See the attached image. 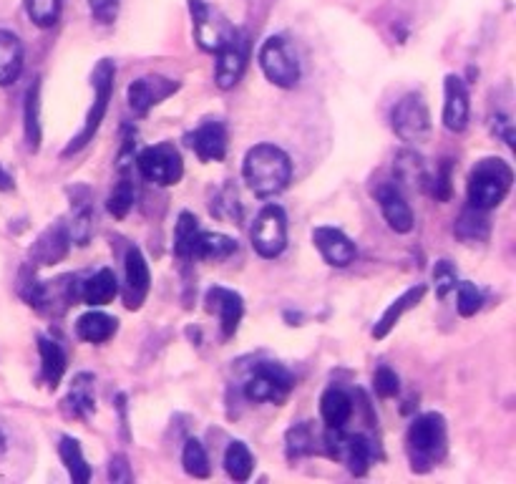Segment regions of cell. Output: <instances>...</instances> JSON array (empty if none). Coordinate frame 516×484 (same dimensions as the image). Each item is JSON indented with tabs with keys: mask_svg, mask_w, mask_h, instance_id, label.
I'll return each mask as SVG.
<instances>
[{
	"mask_svg": "<svg viewBox=\"0 0 516 484\" xmlns=\"http://www.w3.org/2000/svg\"><path fill=\"white\" fill-rule=\"evenodd\" d=\"M242 177L255 197L270 200L282 195L292 182V159L285 149L275 144H255L245 154L242 162Z\"/></svg>",
	"mask_w": 516,
	"mask_h": 484,
	"instance_id": "cell-1",
	"label": "cell"
},
{
	"mask_svg": "<svg viewBox=\"0 0 516 484\" xmlns=\"http://www.w3.org/2000/svg\"><path fill=\"white\" fill-rule=\"evenodd\" d=\"M406 452L411 469L416 474L431 472L444 462L449 452V427L446 416L438 411H426L411 421L406 434Z\"/></svg>",
	"mask_w": 516,
	"mask_h": 484,
	"instance_id": "cell-2",
	"label": "cell"
},
{
	"mask_svg": "<svg viewBox=\"0 0 516 484\" xmlns=\"http://www.w3.org/2000/svg\"><path fill=\"white\" fill-rule=\"evenodd\" d=\"M514 187V169L501 157H484L471 167L466 200L476 210H496Z\"/></svg>",
	"mask_w": 516,
	"mask_h": 484,
	"instance_id": "cell-3",
	"label": "cell"
},
{
	"mask_svg": "<svg viewBox=\"0 0 516 484\" xmlns=\"http://www.w3.org/2000/svg\"><path fill=\"white\" fill-rule=\"evenodd\" d=\"M91 86H94V104H91L89 114H86L84 127L71 142L66 144V149L61 152V157H73V154L84 152L91 142L99 134L101 124L106 119V111H109L111 96H114V86H116V64L111 58H101L96 64L94 74H91Z\"/></svg>",
	"mask_w": 516,
	"mask_h": 484,
	"instance_id": "cell-4",
	"label": "cell"
},
{
	"mask_svg": "<svg viewBox=\"0 0 516 484\" xmlns=\"http://www.w3.org/2000/svg\"><path fill=\"white\" fill-rule=\"evenodd\" d=\"M295 376L277 361H260L250 371L247 381L242 384V394L250 404H282L295 389Z\"/></svg>",
	"mask_w": 516,
	"mask_h": 484,
	"instance_id": "cell-5",
	"label": "cell"
},
{
	"mask_svg": "<svg viewBox=\"0 0 516 484\" xmlns=\"http://www.w3.org/2000/svg\"><path fill=\"white\" fill-rule=\"evenodd\" d=\"M257 64H260L265 79L277 89H295L303 76L298 53L285 36H270L267 41H262L260 51H257Z\"/></svg>",
	"mask_w": 516,
	"mask_h": 484,
	"instance_id": "cell-6",
	"label": "cell"
},
{
	"mask_svg": "<svg viewBox=\"0 0 516 484\" xmlns=\"http://www.w3.org/2000/svg\"><path fill=\"white\" fill-rule=\"evenodd\" d=\"M134 164L141 177L157 187H177L184 177V159L174 142H159L141 149Z\"/></svg>",
	"mask_w": 516,
	"mask_h": 484,
	"instance_id": "cell-7",
	"label": "cell"
},
{
	"mask_svg": "<svg viewBox=\"0 0 516 484\" xmlns=\"http://www.w3.org/2000/svg\"><path fill=\"white\" fill-rule=\"evenodd\" d=\"M187 8L189 18H192L194 43H197L204 53H212L214 56L219 48L235 38L237 28L232 26L217 8L209 6L207 0H187Z\"/></svg>",
	"mask_w": 516,
	"mask_h": 484,
	"instance_id": "cell-8",
	"label": "cell"
},
{
	"mask_svg": "<svg viewBox=\"0 0 516 484\" xmlns=\"http://www.w3.org/2000/svg\"><path fill=\"white\" fill-rule=\"evenodd\" d=\"M391 129L401 142L406 144H423L428 142L433 129L431 111H428L426 99L418 91L403 96L391 109Z\"/></svg>",
	"mask_w": 516,
	"mask_h": 484,
	"instance_id": "cell-9",
	"label": "cell"
},
{
	"mask_svg": "<svg viewBox=\"0 0 516 484\" xmlns=\"http://www.w3.org/2000/svg\"><path fill=\"white\" fill-rule=\"evenodd\" d=\"M252 250L260 258L275 260L285 253L287 248V215L280 205L270 202L257 212L255 222L250 230Z\"/></svg>",
	"mask_w": 516,
	"mask_h": 484,
	"instance_id": "cell-10",
	"label": "cell"
},
{
	"mask_svg": "<svg viewBox=\"0 0 516 484\" xmlns=\"http://www.w3.org/2000/svg\"><path fill=\"white\" fill-rule=\"evenodd\" d=\"M250 61V41L242 31L214 53V84L219 91H232L242 81Z\"/></svg>",
	"mask_w": 516,
	"mask_h": 484,
	"instance_id": "cell-11",
	"label": "cell"
},
{
	"mask_svg": "<svg viewBox=\"0 0 516 484\" xmlns=\"http://www.w3.org/2000/svg\"><path fill=\"white\" fill-rule=\"evenodd\" d=\"M179 89H182V81L169 79V76L162 74H146L131 81L129 89H126V101H129V109L136 116H146L154 106L164 104Z\"/></svg>",
	"mask_w": 516,
	"mask_h": 484,
	"instance_id": "cell-12",
	"label": "cell"
},
{
	"mask_svg": "<svg viewBox=\"0 0 516 484\" xmlns=\"http://www.w3.org/2000/svg\"><path fill=\"white\" fill-rule=\"evenodd\" d=\"M204 308H207V313L217 316L222 341H230L237 336L242 318H245V298L237 290L225 288V285H212L204 295Z\"/></svg>",
	"mask_w": 516,
	"mask_h": 484,
	"instance_id": "cell-13",
	"label": "cell"
},
{
	"mask_svg": "<svg viewBox=\"0 0 516 484\" xmlns=\"http://www.w3.org/2000/svg\"><path fill=\"white\" fill-rule=\"evenodd\" d=\"M152 290V270L144 253L136 245H129L124 255V288L119 290L126 311H141Z\"/></svg>",
	"mask_w": 516,
	"mask_h": 484,
	"instance_id": "cell-14",
	"label": "cell"
},
{
	"mask_svg": "<svg viewBox=\"0 0 516 484\" xmlns=\"http://www.w3.org/2000/svg\"><path fill=\"white\" fill-rule=\"evenodd\" d=\"M184 144L197 154L199 162H222L230 149V134H227L225 121L207 119L197 129L184 134Z\"/></svg>",
	"mask_w": 516,
	"mask_h": 484,
	"instance_id": "cell-15",
	"label": "cell"
},
{
	"mask_svg": "<svg viewBox=\"0 0 516 484\" xmlns=\"http://www.w3.org/2000/svg\"><path fill=\"white\" fill-rule=\"evenodd\" d=\"M471 119V96L469 86L461 76L449 74L444 79V114L441 121L451 134L466 132Z\"/></svg>",
	"mask_w": 516,
	"mask_h": 484,
	"instance_id": "cell-16",
	"label": "cell"
},
{
	"mask_svg": "<svg viewBox=\"0 0 516 484\" xmlns=\"http://www.w3.org/2000/svg\"><path fill=\"white\" fill-rule=\"evenodd\" d=\"M313 245L318 248L320 258L330 265V268H348L358 258V248L355 242L345 235L340 227L333 225H318L313 230Z\"/></svg>",
	"mask_w": 516,
	"mask_h": 484,
	"instance_id": "cell-17",
	"label": "cell"
},
{
	"mask_svg": "<svg viewBox=\"0 0 516 484\" xmlns=\"http://www.w3.org/2000/svg\"><path fill=\"white\" fill-rule=\"evenodd\" d=\"M373 197H376L378 207H381L383 220L388 222V227H391L396 235H408V232H413V227H416V215H413L411 205H408L406 197H403L401 187L391 185V182H381V185L376 187V192H373Z\"/></svg>",
	"mask_w": 516,
	"mask_h": 484,
	"instance_id": "cell-18",
	"label": "cell"
},
{
	"mask_svg": "<svg viewBox=\"0 0 516 484\" xmlns=\"http://www.w3.org/2000/svg\"><path fill=\"white\" fill-rule=\"evenodd\" d=\"M71 230H68V222L58 220L53 225H48L46 230L38 235V240L33 242L31 248V265H41V268H48V265H58L61 260L68 258L71 253Z\"/></svg>",
	"mask_w": 516,
	"mask_h": 484,
	"instance_id": "cell-19",
	"label": "cell"
},
{
	"mask_svg": "<svg viewBox=\"0 0 516 484\" xmlns=\"http://www.w3.org/2000/svg\"><path fill=\"white\" fill-rule=\"evenodd\" d=\"M426 293H428V285H423V283L411 285L408 290H403V293L393 300L391 306L381 313V318H378L376 326H373L371 336L376 338V341H383V338L391 336V331L403 321V316L411 313L413 308L421 306V300L426 298Z\"/></svg>",
	"mask_w": 516,
	"mask_h": 484,
	"instance_id": "cell-20",
	"label": "cell"
},
{
	"mask_svg": "<svg viewBox=\"0 0 516 484\" xmlns=\"http://www.w3.org/2000/svg\"><path fill=\"white\" fill-rule=\"evenodd\" d=\"M36 346L38 356H41V374H38V379H41V384H46L48 391H56L68 369L66 351H63V346L56 338L46 336V333H38Z\"/></svg>",
	"mask_w": 516,
	"mask_h": 484,
	"instance_id": "cell-21",
	"label": "cell"
},
{
	"mask_svg": "<svg viewBox=\"0 0 516 484\" xmlns=\"http://www.w3.org/2000/svg\"><path fill=\"white\" fill-rule=\"evenodd\" d=\"M68 195H71V210H73V222H68V230H71V240L86 248L94 237V207H91V190L89 187H68Z\"/></svg>",
	"mask_w": 516,
	"mask_h": 484,
	"instance_id": "cell-22",
	"label": "cell"
},
{
	"mask_svg": "<svg viewBox=\"0 0 516 484\" xmlns=\"http://www.w3.org/2000/svg\"><path fill=\"white\" fill-rule=\"evenodd\" d=\"M63 414L71 419H89L96 411V376L89 371L73 376L71 389L63 399Z\"/></svg>",
	"mask_w": 516,
	"mask_h": 484,
	"instance_id": "cell-23",
	"label": "cell"
},
{
	"mask_svg": "<svg viewBox=\"0 0 516 484\" xmlns=\"http://www.w3.org/2000/svg\"><path fill=\"white\" fill-rule=\"evenodd\" d=\"M26 48L13 31L0 28V86H13L23 74Z\"/></svg>",
	"mask_w": 516,
	"mask_h": 484,
	"instance_id": "cell-24",
	"label": "cell"
},
{
	"mask_svg": "<svg viewBox=\"0 0 516 484\" xmlns=\"http://www.w3.org/2000/svg\"><path fill=\"white\" fill-rule=\"evenodd\" d=\"M119 290L121 283L119 278H116L114 270L101 268L81 283V300H84L89 308H104L119 295Z\"/></svg>",
	"mask_w": 516,
	"mask_h": 484,
	"instance_id": "cell-25",
	"label": "cell"
},
{
	"mask_svg": "<svg viewBox=\"0 0 516 484\" xmlns=\"http://www.w3.org/2000/svg\"><path fill=\"white\" fill-rule=\"evenodd\" d=\"M119 333V318L109 316L104 311H86L84 316L76 318V336L86 343H94V346H101V343L111 341V338Z\"/></svg>",
	"mask_w": 516,
	"mask_h": 484,
	"instance_id": "cell-26",
	"label": "cell"
},
{
	"mask_svg": "<svg viewBox=\"0 0 516 484\" xmlns=\"http://www.w3.org/2000/svg\"><path fill=\"white\" fill-rule=\"evenodd\" d=\"M23 134H26L28 152L36 154L43 142L41 127V76L33 79V84L26 91V104H23Z\"/></svg>",
	"mask_w": 516,
	"mask_h": 484,
	"instance_id": "cell-27",
	"label": "cell"
},
{
	"mask_svg": "<svg viewBox=\"0 0 516 484\" xmlns=\"http://www.w3.org/2000/svg\"><path fill=\"white\" fill-rule=\"evenodd\" d=\"M454 235L459 237L464 245H484L491 237V220L486 210H476V207H464L461 215L454 222Z\"/></svg>",
	"mask_w": 516,
	"mask_h": 484,
	"instance_id": "cell-28",
	"label": "cell"
},
{
	"mask_svg": "<svg viewBox=\"0 0 516 484\" xmlns=\"http://www.w3.org/2000/svg\"><path fill=\"white\" fill-rule=\"evenodd\" d=\"M237 253V240L235 237L225 235V232H207L199 230L197 240H194L192 248V260H227Z\"/></svg>",
	"mask_w": 516,
	"mask_h": 484,
	"instance_id": "cell-29",
	"label": "cell"
},
{
	"mask_svg": "<svg viewBox=\"0 0 516 484\" xmlns=\"http://www.w3.org/2000/svg\"><path fill=\"white\" fill-rule=\"evenodd\" d=\"M320 416H323L325 427L333 429H345V424L353 416V396L348 391L338 389V386H330L320 396Z\"/></svg>",
	"mask_w": 516,
	"mask_h": 484,
	"instance_id": "cell-30",
	"label": "cell"
},
{
	"mask_svg": "<svg viewBox=\"0 0 516 484\" xmlns=\"http://www.w3.org/2000/svg\"><path fill=\"white\" fill-rule=\"evenodd\" d=\"M373 452H376V447H373V442L365 434H348L340 462L348 467L353 477H365L373 464Z\"/></svg>",
	"mask_w": 516,
	"mask_h": 484,
	"instance_id": "cell-31",
	"label": "cell"
},
{
	"mask_svg": "<svg viewBox=\"0 0 516 484\" xmlns=\"http://www.w3.org/2000/svg\"><path fill=\"white\" fill-rule=\"evenodd\" d=\"M58 457H61L63 467H66L68 477L73 479V484H89L91 482V464L86 462L84 449H81V442L71 434H63L58 439Z\"/></svg>",
	"mask_w": 516,
	"mask_h": 484,
	"instance_id": "cell-32",
	"label": "cell"
},
{
	"mask_svg": "<svg viewBox=\"0 0 516 484\" xmlns=\"http://www.w3.org/2000/svg\"><path fill=\"white\" fill-rule=\"evenodd\" d=\"M199 220L194 212L182 210L177 217V225H174V242H172V253L177 255L179 260H192V248H194V240L199 235Z\"/></svg>",
	"mask_w": 516,
	"mask_h": 484,
	"instance_id": "cell-33",
	"label": "cell"
},
{
	"mask_svg": "<svg viewBox=\"0 0 516 484\" xmlns=\"http://www.w3.org/2000/svg\"><path fill=\"white\" fill-rule=\"evenodd\" d=\"M318 452V437L313 432V421H300L285 432L287 459H303Z\"/></svg>",
	"mask_w": 516,
	"mask_h": 484,
	"instance_id": "cell-34",
	"label": "cell"
},
{
	"mask_svg": "<svg viewBox=\"0 0 516 484\" xmlns=\"http://www.w3.org/2000/svg\"><path fill=\"white\" fill-rule=\"evenodd\" d=\"M225 472L227 477L235 479V482H247L255 472V457H252L250 447L240 439L227 444L225 449Z\"/></svg>",
	"mask_w": 516,
	"mask_h": 484,
	"instance_id": "cell-35",
	"label": "cell"
},
{
	"mask_svg": "<svg viewBox=\"0 0 516 484\" xmlns=\"http://www.w3.org/2000/svg\"><path fill=\"white\" fill-rule=\"evenodd\" d=\"M396 174L401 182H406V185L418 187V190H426L428 169L421 154L411 152V149H403V152L396 157Z\"/></svg>",
	"mask_w": 516,
	"mask_h": 484,
	"instance_id": "cell-36",
	"label": "cell"
},
{
	"mask_svg": "<svg viewBox=\"0 0 516 484\" xmlns=\"http://www.w3.org/2000/svg\"><path fill=\"white\" fill-rule=\"evenodd\" d=\"M454 159L444 157L436 167V174H428L426 192L436 202H451L454 197Z\"/></svg>",
	"mask_w": 516,
	"mask_h": 484,
	"instance_id": "cell-37",
	"label": "cell"
},
{
	"mask_svg": "<svg viewBox=\"0 0 516 484\" xmlns=\"http://www.w3.org/2000/svg\"><path fill=\"white\" fill-rule=\"evenodd\" d=\"M209 212L219 217V220H230L232 225H242V205L235 187L225 185L222 190L214 192L212 202H209Z\"/></svg>",
	"mask_w": 516,
	"mask_h": 484,
	"instance_id": "cell-38",
	"label": "cell"
},
{
	"mask_svg": "<svg viewBox=\"0 0 516 484\" xmlns=\"http://www.w3.org/2000/svg\"><path fill=\"white\" fill-rule=\"evenodd\" d=\"M182 467L184 472L194 479H207L209 474H212V464H209L207 449H204V444L199 442L197 437H189L187 442H184Z\"/></svg>",
	"mask_w": 516,
	"mask_h": 484,
	"instance_id": "cell-39",
	"label": "cell"
},
{
	"mask_svg": "<svg viewBox=\"0 0 516 484\" xmlns=\"http://www.w3.org/2000/svg\"><path fill=\"white\" fill-rule=\"evenodd\" d=\"M134 205H136V187L134 182L124 174V177L114 185V190H111L109 200H106V212H109L114 220H124V217L134 210Z\"/></svg>",
	"mask_w": 516,
	"mask_h": 484,
	"instance_id": "cell-40",
	"label": "cell"
},
{
	"mask_svg": "<svg viewBox=\"0 0 516 484\" xmlns=\"http://www.w3.org/2000/svg\"><path fill=\"white\" fill-rule=\"evenodd\" d=\"M23 6H26L28 21L36 28H43V31H48L61 21L63 0H23Z\"/></svg>",
	"mask_w": 516,
	"mask_h": 484,
	"instance_id": "cell-41",
	"label": "cell"
},
{
	"mask_svg": "<svg viewBox=\"0 0 516 484\" xmlns=\"http://www.w3.org/2000/svg\"><path fill=\"white\" fill-rule=\"evenodd\" d=\"M484 306V293L471 280H459L456 285V311L461 318H474Z\"/></svg>",
	"mask_w": 516,
	"mask_h": 484,
	"instance_id": "cell-42",
	"label": "cell"
},
{
	"mask_svg": "<svg viewBox=\"0 0 516 484\" xmlns=\"http://www.w3.org/2000/svg\"><path fill=\"white\" fill-rule=\"evenodd\" d=\"M456 285H459V270H456V265L446 258L438 260L433 265V290H436L438 298H449V293H454Z\"/></svg>",
	"mask_w": 516,
	"mask_h": 484,
	"instance_id": "cell-43",
	"label": "cell"
},
{
	"mask_svg": "<svg viewBox=\"0 0 516 484\" xmlns=\"http://www.w3.org/2000/svg\"><path fill=\"white\" fill-rule=\"evenodd\" d=\"M373 391H376L378 399H396L401 394V379L386 363L378 366L376 374H373Z\"/></svg>",
	"mask_w": 516,
	"mask_h": 484,
	"instance_id": "cell-44",
	"label": "cell"
},
{
	"mask_svg": "<svg viewBox=\"0 0 516 484\" xmlns=\"http://www.w3.org/2000/svg\"><path fill=\"white\" fill-rule=\"evenodd\" d=\"M89 11L96 23L111 26L116 16H119V0H89Z\"/></svg>",
	"mask_w": 516,
	"mask_h": 484,
	"instance_id": "cell-45",
	"label": "cell"
},
{
	"mask_svg": "<svg viewBox=\"0 0 516 484\" xmlns=\"http://www.w3.org/2000/svg\"><path fill=\"white\" fill-rule=\"evenodd\" d=\"M489 127H491V134H494L496 139H501V142L506 144L509 149H514V121H511L509 114H494L489 119Z\"/></svg>",
	"mask_w": 516,
	"mask_h": 484,
	"instance_id": "cell-46",
	"label": "cell"
},
{
	"mask_svg": "<svg viewBox=\"0 0 516 484\" xmlns=\"http://www.w3.org/2000/svg\"><path fill=\"white\" fill-rule=\"evenodd\" d=\"M109 482L114 484L134 482V472H131V464L126 454H114V457L109 459Z\"/></svg>",
	"mask_w": 516,
	"mask_h": 484,
	"instance_id": "cell-47",
	"label": "cell"
},
{
	"mask_svg": "<svg viewBox=\"0 0 516 484\" xmlns=\"http://www.w3.org/2000/svg\"><path fill=\"white\" fill-rule=\"evenodd\" d=\"M0 190H3V192L13 190V177L3 167H0Z\"/></svg>",
	"mask_w": 516,
	"mask_h": 484,
	"instance_id": "cell-48",
	"label": "cell"
},
{
	"mask_svg": "<svg viewBox=\"0 0 516 484\" xmlns=\"http://www.w3.org/2000/svg\"><path fill=\"white\" fill-rule=\"evenodd\" d=\"M6 452H8V437H6V432L0 429V457H3Z\"/></svg>",
	"mask_w": 516,
	"mask_h": 484,
	"instance_id": "cell-49",
	"label": "cell"
}]
</instances>
